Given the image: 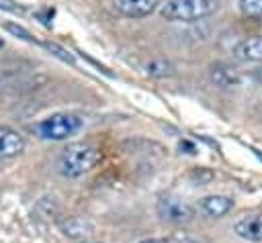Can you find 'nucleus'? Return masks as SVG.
<instances>
[{
	"mask_svg": "<svg viewBox=\"0 0 262 243\" xmlns=\"http://www.w3.org/2000/svg\"><path fill=\"white\" fill-rule=\"evenodd\" d=\"M102 153L98 147L90 145V143H72L66 149H61V153L55 159V169L59 176L63 178H80L86 172H90L98 161H100Z\"/></svg>",
	"mask_w": 262,
	"mask_h": 243,
	"instance_id": "f257e3e1",
	"label": "nucleus"
},
{
	"mask_svg": "<svg viewBox=\"0 0 262 243\" xmlns=\"http://www.w3.org/2000/svg\"><path fill=\"white\" fill-rule=\"evenodd\" d=\"M219 8V0H166L160 4V16L170 22H194L211 16Z\"/></svg>",
	"mask_w": 262,
	"mask_h": 243,
	"instance_id": "f03ea898",
	"label": "nucleus"
},
{
	"mask_svg": "<svg viewBox=\"0 0 262 243\" xmlns=\"http://www.w3.org/2000/svg\"><path fill=\"white\" fill-rule=\"evenodd\" d=\"M80 129H82V118L72 112H55L33 127V131L45 141L68 139L70 135H76Z\"/></svg>",
	"mask_w": 262,
	"mask_h": 243,
	"instance_id": "7ed1b4c3",
	"label": "nucleus"
},
{
	"mask_svg": "<svg viewBox=\"0 0 262 243\" xmlns=\"http://www.w3.org/2000/svg\"><path fill=\"white\" fill-rule=\"evenodd\" d=\"M156 212L162 221L172 225H184L194 218V208L178 196H162L156 202Z\"/></svg>",
	"mask_w": 262,
	"mask_h": 243,
	"instance_id": "20e7f679",
	"label": "nucleus"
},
{
	"mask_svg": "<svg viewBox=\"0 0 262 243\" xmlns=\"http://www.w3.org/2000/svg\"><path fill=\"white\" fill-rule=\"evenodd\" d=\"M233 233L246 241L260 243L262 241V212L244 214L233 223Z\"/></svg>",
	"mask_w": 262,
	"mask_h": 243,
	"instance_id": "39448f33",
	"label": "nucleus"
},
{
	"mask_svg": "<svg viewBox=\"0 0 262 243\" xmlns=\"http://www.w3.org/2000/svg\"><path fill=\"white\" fill-rule=\"evenodd\" d=\"M113 6L127 18H143L160 6V0H113Z\"/></svg>",
	"mask_w": 262,
	"mask_h": 243,
	"instance_id": "423d86ee",
	"label": "nucleus"
},
{
	"mask_svg": "<svg viewBox=\"0 0 262 243\" xmlns=\"http://www.w3.org/2000/svg\"><path fill=\"white\" fill-rule=\"evenodd\" d=\"M25 149V139L20 133H16L10 127L0 125V159L16 157Z\"/></svg>",
	"mask_w": 262,
	"mask_h": 243,
	"instance_id": "0eeeda50",
	"label": "nucleus"
},
{
	"mask_svg": "<svg viewBox=\"0 0 262 243\" xmlns=\"http://www.w3.org/2000/svg\"><path fill=\"white\" fill-rule=\"evenodd\" d=\"M199 206H201V212L205 216L221 218L233 208V200L229 196H223V194H211V196H205Z\"/></svg>",
	"mask_w": 262,
	"mask_h": 243,
	"instance_id": "6e6552de",
	"label": "nucleus"
},
{
	"mask_svg": "<svg viewBox=\"0 0 262 243\" xmlns=\"http://www.w3.org/2000/svg\"><path fill=\"white\" fill-rule=\"evenodd\" d=\"M57 225H59L61 233L66 237H70V239H82V237L90 235L92 229H94L92 223L88 218H84V216H66V218L57 221Z\"/></svg>",
	"mask_w": 262,
	"mask_h": 243,
	"instance_id": "1a4fd4ad",
	"label": "nucleus"
},
{
	"mask_svg": "<svg viewBox=\"0 0 262 243\" xmlns=\"http://www.w3.org/2000/svg\"><path fill=\"white\" fill-rule=\"evenodd\" d=\"M239 61H262V37H248L233 47Z\"/></svg>",
	"mask_w": 262,
	"mask_h": 243,
	"instance_id": "9d476101",
	"label": "nucleus"
},
{
	"mask_svg": "<svg viewBox=\"0 0 262 243\" xmlns=\"http://www.w3.org/2000/svg\"><path fill=\"white\" fill-rule=\"evenodd\" d=\"M211 80L219 88H231V86H237L239 84V76L235 71H231L229 67L221 65V63H217V65L211 67Z\"/></svg>",
	"mask_w": 262,
	"mask_h": 243,
	"instance_id": "9b49d317",
	"label": "nucleus"
},
{
	"mask_svg": "<svg viewBox=\"0 0 262 243\" xmlns=\"http://www.w3.org/2000/svg\"><path fill=\"white\" fill-rule=\"evenodd\" d=\"M174 71H176L174 65L166 59H154L145 65V74L151 78H170V76H174Z\"/></svg>",
	"mask_w": 262,
	"mask_h": 243,
	"instance_id": "f8f14e48",
	"label": "nucleus"
},
{
	"mask_svg": "<svg viewBox=\"0 0 262 243\" xmlns=\"http://www.w3.org/2000/svg\"><path fill=\"white\" fill-rule=\"evenodd\" d=\"M239 8L248 18L262 20V0H239Z\"/></svg>",
	"mask_w": 262,
	"mask_h": 243,
	"instance_id": "ddd939ff",
	"label": "nucleus"
},
{
	"mask_svg": "<svg viewBox=\"0 0 262 243\" xmlns=\"http://www.w3.org/2000/svg\"><path fill=\"white\" fill-rule=\"evenodd\" d=\"M4 31H8L10 35H14V37H18V39H23V41H29V43H37L35 41V37L27 31V29H23L20 25H14V22H4Z\"/></svg>",
	"mask_w": 262,
	"mask_h": 243,
	"instance_id": "4468645a",
	"label": "nucleus"
},
{
	"mask_svg": "<svg viewBox=\"0 0 262 243\" xmlns=\"http://www.w3.org/2000/svg\"><path fill=\"white\" fill-rule=\"evenodd\" d=\"M213 178H215V174H213L211 169H207V167H196L194 172H190V180H192L196 186H205V184H209Z\"/></svg>",
	"mask_w": 262,
	"mask_h": 243,
	"instance_id": "2eb2a0df",
	"label": "nucleus"
},
{
	"mask_svg": "<svg viewBox=\"0 0 262 243\" xmlns=\"http://www.w3.org/2000/svg\"><path fill=\"white\" fill-rule=\"evenodd\" d=\"M37 208H39V210H41L45 216H55V214L59 212V206H57V202H55L53 198H49V196H43V198L39 200Z\"/></svg>",
	"mask_w": 262,
	"mask_h": 243,
	"instance_id": "dca6fc26",
	"label": "nucleus"
},
{
	"mask_svg": "<svg viewBox=\"0 0 262 243\" xmlns=\"http://www.w3.org/2000/svg\"><path fill=\"white\" fill-rule=\"evenodd\" d=\"M45 47L55 55V57H59L61 61H66V63H70V65H76V59H74V55L72 53H68L63 47H59L57 43H45Z\"/></svg>",
	"mask_w": 262,
	"mask_h": 243,
	"instance_id": "f3484780",
	"label": "nucleus"
},
{
	"mask_svg": "<svg viewBox=\"0 0 262 243\" xmlns=\"http://www.w3.org/2000/svg\"><path fill=\"white\" fill-rule=\"evenodd\" d=\"M139 243H166L164 239H156V237H149V239H141Z\"/></svg>",
	"mask_w": 262,
	"mask_h": 243,
	"instance_id": "a211bd4d",
	"label": "nucleus"
},
{
	"mask_svg": "<svg viewBox=\"0 0 262 243\" xmlns=\"http://www.w3.org/2000/svg\"><path fill=\"white\" fill-rule=\"evenodd\" d=\"M178 243H201V241H194V239H188V237H182V239H178Z\"/></svg>",
	"mask_w": 262,
	"mask_h": 243,
	"instance_id": "6ab92c4d",
	"label": "nucleus"
}]
</instances>
